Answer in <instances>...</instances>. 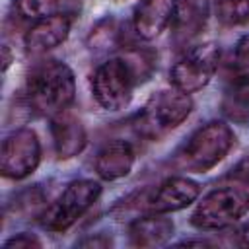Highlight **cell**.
<instances>
[{"instance_id":"obj_3","label":"cell","mask_w":249,"mask_h":249,"mask_svg":"<svg viewBox=\"0 0 249 249\" xmlns=\"http://www.w3.org/2000/svg\"><path fill=\"white\" fill-rule=\"evenodd\" d=\"M249 210V195L237 187L210 191L195 208L191 224L198 230H220L231 226Z\"/></svg>"},{"instance_id":"obj_22","label":"cell","mask_w":249,"mask_h":249,"mask_svg":"<svg viewBox=\"0 0 249 249\" xmlns=\"http://www.w3.org/2000/svg\"><path fill=\"white\" fill-rule=\"evenodd\" d=\"M233 175H235V177H241V179H245V181H249V160H243V161L235 167Z\"/></svg>"},{"instance_id":"obj_4","label":"cell","mask_w":249,"mask_h":249,"mask_svg":"<svg viewBox=\"0 0 249 249\" xmlns=\"http://www.w3.org/2000/svg\"><path fill=\"white\" fill-rule=\"evenodd\" d=\"M101 185L89 179L72 181L60 196L47 208L43 216V226L49 231H64L74 226L99 198Z\"/></svg>"},{"instance_id":"obj_10","label":"cell","mask_w":249,"mask_h":249,"mask_svg":"<svg viewBox=\"0 0 249 249\" xmlns=\"http://www.w3.org/2000/svg\"><path fill=\"white\" fill-rule=\"evenodd\" d=\"M177 0H142L134 10V31L138 37L156 39L175 18Z\"/></svg>"},{"instance_id":"obj_15","label":"cell","mask_w":249,"mask_h":249,"mask_svg":"<svg viewBox=\"0 0 249 249\" xmlns=\"http://www.w3.org/2000/svg\"><path fill=\"white\" fill-rule=\"evenodd\" d=\"M208 16V4L206 0H183L181 4L177 2V31L185 35H195L206 21Z\"/></svg>"},{"instance_id":"obj_23","label":"cell","mask_w":249,"mask_h":249,"mask_svg":"<svg viewBox=\"0 0 249 249\" xmlns=\"http://www.w3.org/2000/svg\"><path fill=\"white\" fill-rule=\"evenodd\" d=\"M2 51H4V70H6V68H8V64H10V53H8V47H6V45H4V49H2Z\"/></svg>"},{"instance_id":"obj_20","label":"cell","mask_w":249,"mask_h":249,"mask_svg":"<svg viewBox=\"0 0 249 249\" xmlns=\"http://www.w3.org/2000/svg\"><path fill=\"white\" fill-rule=\"evenodd\" d=\"M78 245H84V247H109L111 245V239L109 237H89V239H84L80 241Z\"/></svg>"},{"instance_id":"obj_1","label":"cell","mask_w":249,"mask_h":249,"mask_svg":"<svg viewBox=\"0 0 249 249\" xmlns=\"http://www.w3.org/2000/svg\"><path fill=\"white\" fill-rule=\"evenodd\" d=\"M76 95V80L72 70L60 60H45L37 64L27 78V97L41 115L56 117L72 105Z\"/></svg>"},{"instance_id":"obj_17","label":"cell","mask_w":249,"mask_h":249,"mask_svg":"<svg viewBox=\"0 0 249 249\" xmlns=\"http://www.w3.org/2000/svg\"><path fill=\"white\" fill-rule=\"evenodd\" d=\"M56 0H16V8L23 18L43 19L56 14Z\"/></svg>"},{"instance_id":"obj_5","label":"cell","mask_w":249,"mask_h":249,"mask_svg":"<svg viewBox=\"0 0 249 249\" xmlns=\"http://www.w3.org/2000/svg\"><path fill=\"white\" fill-rule=\"evenodd\" d=\"M134 70L124 58L105 60L91 78V91L95 101L107 111H121L132 99Z\"/></svg>"},{"instance_id":"obj_12","label":"cell","mask_w":249,"mask_h":249,"mask_svg":"<svg viewBox=\"0 0 249 249\" xmlns=\"http://www.w3.org/2000/svg\"><path fill=\"white\" fill-rule=\"evenodd\" d=\"M53 140L58 158H74L86 146V130L78 117L64 111L53 117Z\"/></svg>"},{"instance_id":"obj_6","label":"cell","mask_w":249,"mask_h":249,"mask_svg":"<svg viewBox=\"0 0 249 249\" xmlns=\"http://www.w3.org/2000/svg\"><path fill=\"white\" fill-rule=\"evenodd\" d=\"M220 60V49L214 43L198 45L185 53L171 68V84L173 88L185 91V93H195L202 89L214 76Z\"/></svg>"},{"instance_id":"obj_19","label":"cell","mask_w":249,"mask_h":249,"mask_svg":"<svg viewBox=\"0 0 249 249\" xmlns=\"http://www.w3.org/2000/svg\"><path fill=\"white\" fill-rule=\"evenodd\" d=\"M2 247L4 249H33V247H41V241L31 233H18L16 237L4 241Z\"/></svg>"},{"instance_id":"obj_7","label":"cell","mask_w":249,"mask_h":249,"mask_svg":"<svg viewBox=\"0 0 249 249\" xmlns=\"http://www.w3.org/2000/svg\"><path fill=\"white\" fill-rule=\"evenodd\" d=\"M41 161V142L35 130L19 128L6 136L0 154V171L8 179L31 175Z\"/></svg>"},{"instance_id":"obj_11","label":"cell","mask_w":249,"mask_h":249,"mask_svg":"<svg viewBox=\"0 0 249 249\" xmlns=\"http://www.w3.org/2000/svg\"><path fill=\"white\" fill-rule=\"evenodd\" d=\"M72 27V19L64 14H53L37 19L25 33V49L29 53H45L66 41Z\"/></svg>"},{"instance_id":"obj_2","label":"cell","mask_w":249,"mask_h":249,"mask_svg":"<svg viewBox=\"0 0 249 249\" xmlns=\"http://www.w3.org/2000/svg\"><path fill=\"white\" fill-rule=\"evenodd\" d=\"M233 144V130L222 121H210L189 138V142L177 156V163L181 169L204 173L218 165L228 156Z\"/></svg>"},{"instance_id":"obj_18","label":"cell","mask_w":249,"mask_h":249,"mask_svg":"<svg viewBox=\"0 0 249 249\" xmlns=\"http://www.w3.org/2000/svg\"><path fill=\"white\" fill-rule=\"evenodd\" d=\"M233 70L241 82L249 84V35H243L235 45Z\"/></svg>"},{"instance_id":"obj_21","label":"cell","mask_w":249,"mask_h":249,"mask_svg":"<svg viewBox=\"0 0 249 249\" xmlns=\"http://www.w3.org/2000/svg\"><path fill=\"white\" fill-rule=\"evenodd\" d=\"M237 245L249 247V224H245L243 228L237 230Z\"/></svg>"},{"instance_id":"obj_13","label":"cell","mask_w":249,"mask_h":249,"mask_svg":"<svg viewBox=\"0 0 249 249\" xmlns=\"http://www.w3.org/2000/svg\"><path fill=\"white\" fill-rule=\"evenodd\" d=\"M134 165V150L124 140H115L103 146L95 158V171L105 181L126 177Z\"/></svg>"},{"instance_id":"obj_14","label":"cell","mask_w":249,"mask_h":249,"mask_svg":"<svg viewBox=\"0 0 249 249\" xmlns=\"http://www.w3.org/2000/svg\"><path fill=\"white\" fill-rule=\"evenodd\" d=\"M128 235H130L132 245L136 247H160L171 239L173 222L165 218L163 214L150 212V216H144L130 224Z\"/></svg>"},{"instance_id":"obj_9","label":"cell","mask_w":249,"mask_h":249,"mask_svg":"<svg viewBox=\"0 0 249 249\" xmlns=\"http://www.w3.org/2000/svg\"><path fill=\"white\" fill-rule=\"evenodd\" d=\"M198 193H200V187L195 181L187 177H169L158 187L154 196L148 200L146 208L148 212H154V214L177 212L187 208L191 202H195Z\"/></svg>"},{"instance_id":"obj_16","label":"cell","mask_w":249,"mask_h":249,"mask_svg":"<svg viewBox=\"0 0 249 249\" xmlns=\"http://www.w3.org/2000/svg\"><path fill=\"white\" fill-rule=\"evenodd\" d=\"M216 16L224 25H241L249 21V0H218Z\"/></svg>"},{"instance_id":"obj_8","label":"cell","mask_w":249,"mask_h":249,"mask_svg":"<svg viewBox=\"0 0 249 249\" xmlns=\"http://www.w3.org/2000/svg\"><path fill=\"white\" fill-rule=\"evenodd\" d=\"M193 111L189 93L173 88L161 89L150 97L144 107V124L154 132H165L179 126Z\"/></svg>"}]
</instances>
